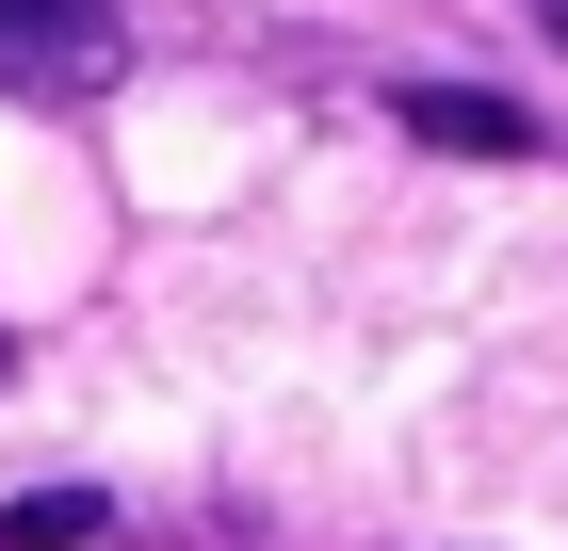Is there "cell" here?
<instances>
[{
    "instance_id": "cell-1",
    "label": "cell",
    "mask_w": 568,
    "mask_h": 551,
    "mask_svg": "<svg viewBox=\"0 0 568 551\" xmlns=\"http://www.w3.org/2000/svg\"><path fill=\"white\" fill-rule=\"evenodd\" d=\"M0 65H33V82H98V65H114V17H98V0H0Z\"/></svg>"
},
{
    "instance_id": "cell-3",
    "label": "cell",
    "mask_w": 568,
    "mask_h": 551,
    "mask_svg": "<svg viewBox=\"0 0 568 551\" xmlns=\"http://www.w3.org/2000/svg\"><path fill=\"white\" fill-rule=\"evenodd\" d=\"M98 535V503L82 487H33V503H0V551H82Z\"/></svg>"
},
{
    "instance_id": "cell-2",
    "label": "cell",
    "mask_w": 568,
    "mask_h": 551,
    "mask_svg": "<svg viewBox=\"0 0 568 551\" xmlns=\"http://www.w3.org/2000/svg\"><path fill=\"white\" fill-rule=\"evenodd\" d=\"M406 130H423V146H455V163H520V146H536L520 98H471V82H423V98H406Z\"/></svg>"
},
{
    "instance_id": "cell-4",
    "label": "cell",
    "mask_w": 568,
    "mask_h": 551,
    "mask_svg": "<svg viewBox=\"0 0 568 551\" xmlns=\"http://www.w3.org/2000/svg\"><path fill=\"white\" fill-rule=\"evenodd\" d=\"M552 33H568V0H552Z\"/></svg>"
}]
</instances>
